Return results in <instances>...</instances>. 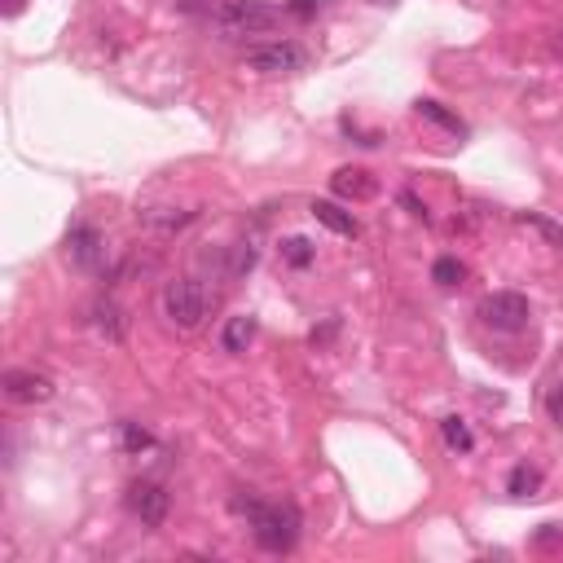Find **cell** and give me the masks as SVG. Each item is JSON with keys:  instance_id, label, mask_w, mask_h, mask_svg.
Here are the masks:
<instances>
[{"instance_id": "1", "label": "cell", "mask_w": 563, "mask_h": 563, "mask_svg": "<svg viewBox=\"0 0 563 563\" xmlns=\"http://www.w3.org/2000/svg\"><path fill=\"white\" fill-rule=\"evenodd\" d=\"M234 515L251 524V537H256L260 550L269 555H286L300 542V511L291 502H260L256 493H234Z\"/></svg>"}, {"instance_id": "2", "label": "cell", "mask_w": 563, "mask_h": 563, "mask_svg": "<svg viewBox=\"0 0 563 563\" xmlns=\"http://www.w3.org/2000/svg\"><path fill=\"white\" fill-rule=\"evenodd\" d=\"M282 14L286 9L264 5V0H220V5H207V22H212L225 40L264 36V31L282 27Z\"/></svg>"}, {"instance_id": "3", "label": "cell", "mask_w": 563, "mask_h": 563, "mask_svg": "<svg viewBox=\"0 0 563 563\" xmlns=\"http://www.w3.org/2000/svg\"><path fill=\"white\" fill-rule=\"evenodd\" d=\"M163 313H168L172 326L194 330L207 317V291L194 278H176V282L163 286Z\"/></svg>"}, {"instance_id": "4", "label": "cell", "mask_w": 563, "mask_h": 563, "mask_svg": "<svg viewBox=\"0 0 563 563\" xmlns=\"http://www.w3.org/2000/svg\"><path fill=\"white\" fill-rule=\"evenodd\" d=\"M308 66V53L291 40H278V44H260V49L247 53V71L256 75H295Z\"/></svg>"}, {"instance_id": "5", "label": "cell", "mask_w": 563, "mask_h": 563, "mask_svg": "<svg viewBox=\"0 0 563 563\" xmlns=\"http://www.w3.org/2000/svg\"><path fill=\"white\" fill-rule=\"evenodd\" d=\"M480 322L493 330H524L528 326V300L520 291H493L480 300Z\"/></svg>"}, {"instance_id": "6", "label": "cell", "mask_w": 563, "mask_h": 563, "mask_svg": "<svg viewBox=\"0 0 563 563\" xmlns=\"http://www.w3.org/2000/svg\"><path fill=\"white\" fill-rule=\"evenodd\" d=\"M128 511L137 515L146 528H159L172 511V493L159 480H132L128 484Z\"/></svg>"}, {"instance_id": "7", "label": "cell", "mask_w": 563, "mask_h": 563, "mask_svg": "<svg viewBox=\"0 0 563 563\" xmlns=\"http://www.w3.org/2000/svg\"><path fill=\"white\" fill-rule=\"evenodd\" d=\"M53 379L49 374H40V370H9L5 374V396L14 405H44V401H53Z\"/></svg>"}, {"instance_id": "8", "label": "cell", "mask_w": 563, "mask_h": 563, "mask_svg": "<svg viewBox=\"0 0 563 563\" xmlns=\"http://www.w3.org/2000/svg\"><path fill=\"white\" fill-rule=\"evenodd\" d=\"M66 260H71L75 269H102L106 264V238L97 234L93 225H75L71 234H66Z\"/></svg>"}, {"instance_id": "9", "label": "cell", "mask_w": 563, "mask_h": 563, "mask_svg": "<svg viewBox=\"0 0 563 563\" xmlns=\"http://www.w3.org/2000/svg\"><path fill=\"white\" fill-rule=\"evenodd\" d=\"M330 190L339 198H352V203H366V198L379 194V181H374V172H366V168H339L330 176Z\"/></svg>"}, {"instance_id": "10", "label": "cell", "mask_w": 563, "mask_h": 563, "mask_svg": "<svg viewBox=\"0 0 563 563\" xmlns=\"http://www.w3.org/2000/svg\"><path fill=\"white\" fill-rule=\"evenodd\" d=\"M308 212H313L317 225H326L330 234H339V238H357V234H361L357 216L344 212V207H339L335 198H313V207H308Z\"/></svg>"}, {"instance_id": "11", "label": "cell", "mask_w": 563, "mask_h": 563, "mask_svg": "<svg viewBox=\"0 0 563 563\" xmlns=\"http://www.w3.org/2000/svg\"><path fill=\"white\" fill-rule=\"evenodd\" d=\"M251 339H256V317H247V313L229 317L225 330H220V348L225 352H247Z\"/></svg>"}, {"instance_id": "12", "label": "cell", "mask_w": 563, "mask_h": 563, "mask_svg": "<svg viewBox=\"0 0 563 563\" xmlns=\"http://www.w3.org/2000/svg\"><path fill=\"white\" fill-rule=\"evenodd\" d=\"M93 322H97V330H102L106 339H115V344L124 339V313H119L110 300H97L93 304Z\"/></svg>"}, {"instance_id": "13", "label": "cell", "mask_w": 563, "mask_h": 563, "mask_svg": "<svg viewBox=\"0 0 563 563\" xmlns=\"http://www.w3.org/2000/svg\"><path fill=\"white\" fill-rule=\"evenodd\" d=\"M537 489H542V471L528 467V462H520V467L511 471V480H506V493H511V498H533Z\"/></svg>"}, {"instance_id": "14", "label": "cell", "mask_w": 563, "mask_h": 563, "mask_svg": "<svg viewBox=\"0 0 563 563\" xmlns=\"http://www.w3.org/2000/svg\"><path fill=\"white\" fill-rule=\"evenodd\" d=\"M414 110H418V115H423V119H432V124L449 128V132H454V137H467V124H462L458 115H449V110L440 106V102H432V97H423V102H418Z\"/></svg>"}, {"instance_id": "15", "label": "cell", "mask_w": 563, "mask_h": 563, "mask_svg": "<svg viewBox=\"0 0 563 563\" xmlns=\"http://www.w3.org/2000/svg\"><path fill=\"white\" fill-rule=\"evenodd\" d=\"M520 225H528V229H537V234H542L550 247H559L563 251V225H555V220L550 216H537V212H524L520 216Z\"/></svg>"}, {"instance_id": "16", "label": "cell", "mask_w": 563, "mask_h": 563, "mask_svg": "<svg viewBox=\"0 0 563 563\" xmlns=\"http://www.w3.org/2000/svg\"><path fill=\"white\" fill-rule=\"evenodd\" d=\"M462 278H467V269H462V260H454V256H440L432 264V282L436 286H458Z\"/></svg>"}, {"instance_id": "17", "label": "cell", "mask_w": 563, "mask_h": 563, "mask_svg": "<svg viewBox=\"0 0 563 563\" xmlns=\"http://www.w3.org/2000/svg\"><path fill=\"white\" fill-rule=\"evenodd\" d=\"M440 432H445V445L458 449V454H467V449L476 445V440H471V432L462 427V418H445V423H440Z\"/></svg>"}, {"instance_id": "18", "label": "cell", "mask_w": 563, "mask_h": 563, "mask_svg": "<svg viewBox=\"0 0 563 563\" xmlns=\"http://www.w3.org/2000/svg\"><path fill=\"white\" fill-rule=\"evenodd\" d=\"M282 256L295 264V269H308V264H313V242L308 238H286L282 242Z\"/></svg>"}, {"instance_id": "19", "label": "cell", "mask_w": 563, "mask_h": 563, "mask_svg": "<svg viewBox=\"0 0 563 563\" xmlns=\"http://www.w3.org/2000/svg\"><path fill=\"white\" fill-rule=\"evenodd\" d=\"M124 449L128 454H141V449H154V436L137 423H124Z\"/></svg>"}, {"instance_id": "20", "label": "cell", "mask_w": 563, "mask_h": 563, "mask_svg": "<svg viewBox=\"0 0 563 563\" xmlns=\"http://www.w3.org/2000/svg\"><path fill=\"white\" fill-rule=\"evenodd\" d=\"M563 542V528L559 524H546L542 528V533H537V546H542V550H550V546H559Z\"/></svg>"}, {"instance_id": "21", "label": "cell", "mask_w": 563, "mask_h": 563, "mask_svg": "<svg viewBox=\"0 0 563 563\" xmlns=\"http://www.w3.org/2000/svg\"><path fill=\"white\" fill-rule=\"evenodd\" d=\"M550 418L563 423V383H555V392H550Z\"/></svg>"}, {"instance_id": "22", "label": "cell", "mask_w": 563, "mask_h": 563, "mask_svg": "<svg viewBox=\"0 0 563 563\" xmlns=\"http://www.w3.org/2000/svg\"><path fill=\"white\" fill-rule=\"evenodd\" d=\"M286 9H295V14H300V18H313V14H317V5H313V0H291V5H286Z\"/></svg>"}, {"instance_id": "23", "label": "cell", "mask_w": 563, "mask_h": 563, "mask_svg": "<svg viewBox=\"0 0 563 563\" xmlns=\"http://www.w3.org/2000/svg\"><path fill=\"white\" fill-rule=\"evenodd\" d=\"M401 203H405V207H410V212H414V216H423V220H427V207H423V203H418V198H414V194H401Z\"/></svg>"}, {"instance_id": "24", "label": "cell", "mask_w": 563, "mask_h": 563, "mask_svg": "<svg viewBox=\"0 0 563 563\" xmlns=\"http://www.w3.org/2000/svg\"><path fill=\"white\" fill-rule=\"evenodd\" d=\"M22 5H27V0H5V18H18Z\"/></svg>"}, {"instance_id": "25", "label": "cell", "mask_w": 563, "mask_h": 563, "mask_svg": "<svg viewBox=\"0 0 563 563\" xmlns=\"http://www.w3.org/2000/svg\"><path fill=\"white\" fill-rule=\"evenodd\" d=\"M370 5H379V9H392V5H401V0H370Z\"/></svg>"}, {"instance_id": "26", "label": "cell", "mask_w": 563, "mask_h": 563, "mask_svg": "<svg viewBox=\"0 0 563 563\" xmlns=\"http://www.w3.org/2000/svg\"><path fill=\"white\" fill-rule=\"evenodd\" d=\"M555 53L563 58V31H555Z\"/></svg>"}]
</instances>
